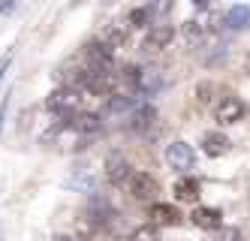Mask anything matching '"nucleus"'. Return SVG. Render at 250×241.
Listing matches in <instances>:
<instances>
[{
	"label": "nucleus",
	"mask_w": 250,
	"mask_h": 241,
	"mask_svg": "<svg viewBox=\"0 0 250 241\" xmlns=\"http://www.w3.org/2000/svg\"><path fill=\"white\" fill-rule=\"evenodd\" d=\"M166 163L172 166V169H178V172H187V169H193V163H196V151L187 145V142H172L169 148H166Z\"/></svg>",
	"instance_id": "20e7f679"
},
{
	"label": "nucleus",
	"mask_w": 250,
	"mask_h": 241,
	"mask_svg": "<svg viewBox=\"0 0 250 241\" xmlns=\"http://www.w3.org/2000/svg\"><path fill=\"white\" fill-rule=\"evenodd\" d=\"M84 61H87V69H112L115 51L105 45L103 40H94V43L84 45Z\"/></svg>",
	"instance_id": "7ed1b4c3"
},
{
	"label": "nucleus",
	"mask_w": 250,
	"mask_h": 241,
	"mask_svg": "<svg viewBox=\"0 0 250 241\" xmlns=\"http://www.w3.org/2000/svg\"><path fill=\"white\" fill-rule=\"evenodd\" d=\"M69 127L79 130V133H97V130L103 127V115H100V112H84V115H76L73 121H69Z\"/></svg>",
	"instance_id": "2eb2a0df"
},
{
	"label": "nucleus",
	"mask_w": 250,
	"mask_h": 241,
	"mask_svg": "<svg viewBox=\"0 0 250 241\" xmlns=\"http://www.w3.org/2000/svg\"><path fill=\"white\" fill-rule=\"evenodd\" d=\"M172 193H175L178 202H196V199L202 196V184H199V178L184 175V178H178V181H175Z\"/></svg>",
	"instance_id": "9d476101"
},
{
	"label": "nucleus",
	"mask_w": 250,
	"mask_h": 241,
	"mask_svg": "<svg viewBox=\"0 0 250 241\" xmlns=\"http://www.w3.org/2000/svg\"><path fill=\"white\" fill-rule=\"evenodd\" d=\"M69 187H84L87 193L94 190V178H82V175H76L73 181H69Z\"/></svg>",
	"instance_id": "412c9836"
},
{
	"label": "nucleus",
	"mask_w": 250,
	"mask_h": 241,
	"mask_svg": "<svg viewBox=\"0 0 250 241\" xmlns=\"http://www.w3.org/2000/svg\"><path fill=\"white\" fill-rule=\"evenodd\" d=\"M142 72H145V66H136V64H127V66H121L118 72V82L121 85H127V88H142Z\"/></svg>",
	"instance_id": "f3484780"
},
{
	"label": "nucleus",
	"mask_w": 250,
	"mask_h": 241,
	"mask_svg": "<svg viewBox=\"0 0 250 241\" xmlns=\"http://www.w3.org/2000/svg\"><path fill=\"white\" fill-rule=\"evenodd\" d=\"M12 64V51H6L3 58H0V79H3V72H6V66Z\"/></svg>",
	"instance_id": "4be33fe9"
},
{
	"label": "nucleus",
	"mask_w": 250,
	"mask_h": 241,
	"mask_svg": "<svg viewBox=\"0 0 250 241\" xmlns=\"http://www.w3.org/2000/svg\"><path fill=\"white\" fill-rule=\"evenodd\" d=\"M196 94H199V100H202V103H208L214 94H217V85H214V82H202L199 88H196Z\"/></svg>",
	"instance_id": "aec40b11"
},
{
	"label": "nucleus",
	"mask_w": 250,
	"mask_h": 241,
	"mask_svg": "<svg viewBox=\"0 0 250 241\" xmlns=\"http://www.w3.org/2000/svg\"><path fill=\"white\" fill-rule=\"evenodd\" d=\"M115 85H118V72H112V69H87L82 90H91V94H109V90H115Z\"/></svg>",
	"instance_id": "39448f33"
},
{
	"label": "nucleus",
	"mask_w": 250,
	"mask_h": 241,
	"mask_svg": "<svg viewBox=\"0 0 250 241\" xmlns=\"http://www.w3.org/2000/svg\"><path fill=\"white\" fill-rule=\"evenodd\" d=\"M133 175H136V169L121 154H112L109 160H105V178H109L115 187H130Z\"/></svg>",
	"instance_id": "f03ea898"
},
{
	"label": "nucleus",
	"mask_w": 250,
	"mask_h": 241,
	"mask_svg": "<svg viewBox=\"0 0 250 241\" xmlns=\"http://www.w3.org/2000/svg\"><path fill=\"white\" fill-rule=\"evenodd\" d=\"M220 208H211V205H199V208H193V214H190V220L199 229H217L220 226Z\"/></svg>",
	"instance_id": "f8f14e48"
},
{
	"label": "nucleus",
	"mask_w": 250,
	"mask_h": 241,
	"mask_svg": "<svg viewBox=\"0 0 250 241\" xmlns=\"http://www.w3.org/2000/svg\"><path fill=\"white\" fill-rule=\"evenodd\" d=\"M130 109H142V97H112L105 103L109 115H121V112H130Z\"/></svg>",
	"instance_id": "dca6fc26"
},
{
	"label": "nucleus",
	"mask_w": 250,
	"mask_h": 241,
	"mask_svg": "<svg viewBox=\"0 0 250 241\" xmlns=\"http://www.w3.org/2000/svg\"><path fill=\"white\" fill-rule=\"evenodd\" d=\"M127 190H130V193H133L139 202H151V199L160 193V181H157L151 172H136Z\"/></svg>",
	"instance_id": "423d86ee"
},
{
	"label": "nucleus",
	"mask_w": 250,
	"mask_h": 241,
	"mask_svg": "<svg viewBox=\"0 0 250 241\" xmlns=\"http://www.w3.org/2000/svg\"><path fill=\"white\" fill-rule=\"evenodd\" d=\"M79 103H82V90H76V88H58V90H51L48 94V100H45V109L51 115H58L61 121H73V112L79 109Z\"/></svg>",
	"instance_id": "f257e3e1"
},
{
	"label": "nucleus",
	"mask_w": 250,
	"mask_h": 241,
	"mask_svg": "<svg viewBox=\"0 0 250 241\" xmlns=\"http://www.w3.org/2000/svg\"><path fill=\"white\" fill-rule=\"evenodd\" d=\"M130 241H160L157 235V226H139L130 232Z\"/></svg>",
	"instance_id": "6ab92c4d"
},
{
	"label": "nucleus",
	"mask_w": 250,
	"mask_h": 241,
	"mask_svg": "<svg viewBox=\"0 0 250 241\" xmlns=\"http://www.w3.org/2000/svg\"><path fill=\"white\" fill-rule=\"evenodd\" d=\"M154 118H157V112H154V106H142V109H136V112L130 115V127L133 130H148L151 124H154Z\"/></svg>",
	"instance_id": "a211bd4d"
},
{
	"label": "nucleus",
	"mask_w": 250,
	"mask_h": 241,
	"mask_svg": "<svg viewBox=\"0 0 250 241\" xmlns=\"http://www.w3.org/2000/svg\"><path fill=\"white\" fill-rule=\"evenodd\" d=\"M223 24H226L229 30H247V27H250V6H247V3L229 6L226 15H223Z\"/></svg>",
	"instance_id": "9b49d317"
},
{
	"label": "nucleus",
	"mask_w": 250,
	"mask_h": 241,
	"mask_svg": "<svg viewBox=\"0 0 250 241\" xmlns=\"http://www.w3.org/2000/svg\"><path fill=\"white\" fill-rule=\"evenodd\" d=\"M241 115H244V103L238 97H223L217 103V109H214V118L220 124H235V121H241Z\"/></svg>",
	"instance_id": "6e6552de"
},
{
	"label": "nucleus",
	"mask_w": 250,
	"mask_h": 241,
	"mask_svg": "<svg viewBox=\"0 0 250 241\" xmlns=\"http://www.w3.org/2000/svg\"><path fill=\"white\" fill-rule=\"evenodd\" d=\"M109 241H121V238H109Z\"/></svg>",
	"instance_id": "5701e85b"
},
{
	"label": "nucleus",
	"mask_w": 250,
	"mask_h": 241,
	"mask_svg": "<svg viewBox=\"0 0 250 241\" xmlns=\"http://www.w3.org/2000/svg\"><path fill=\"white\" fill-rule=\"evenodd\" d=\"M229 136L226 133H205L202 136V151L208 154V157H223L226 151H229Z\"/></svg>",
	"instance_id": "4468645a"
},
{
	"label": "nucleus",
	"mask_w": 250,
	"mask_h": 241,
	"mask_svg": "<svg viewBox=\"0 0 250 241\" xmlns=\"http://www.w3.org/2000/svg\"><path fill=\"white\" fill-rule=\"evenodd\" d=\"M127 36H130V24L127 22H118V24H109V27L103 30V43L115 51V48L127 45Z\"/></svg>",
	"instance_id": "ddd939ff"
},
{
	"label": "nucleus",
	"mask_w": 250,
	"mask_h": 241,
	"mask_svg": "<svg viewBox=\"0 0 250 241\" xmlns=\"http://www.w3.org/2000/svg\"><path fill=\"white\" fill-rule=\"evenodd\" d=\"M148 217H151L154 226H178L181 223V211L175 205H169V202H154L148 208Z\"/></svg>",
	"instance_id": "0eeeda50"
},
{
	"label": "nucleus",
	"mask_w": 250,
	"mask_h": 241,
	"mask_svg": "<svg viewBox=\"0 0 250 241\" xmlns=\"http://www.w3.org/2000/svg\"><path fill=\"white\" fill-rule=\"evenodd\" d=\"M172 36H175V27H172L169 22H157V24L148 30V36H145V48H148V51L166 48V45L172 43Z\"/></svg>",
	"instance_id": "1a4fd4ad"
}]
</instances>
